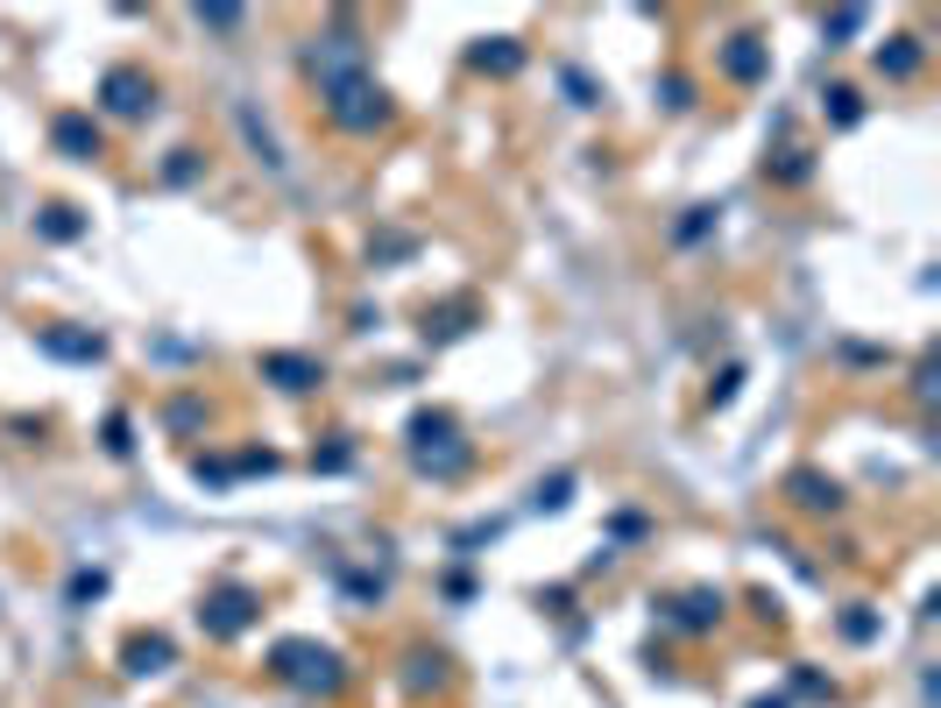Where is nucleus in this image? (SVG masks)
Wrapping results in <instances>:
<instances>
[{"instance_id":"f257e3e1","label":"nucleus","mask_w":941,"mask_h":708,"mask_svg":"<svg viewBox=\"0 0 941 708\" xmlns=\"http://www.w3.org/2000/svg\"><path fill=\"white\" fill-rule=\"evenodd\" d=\"M312 79L326 92V113H333L348 136H369V128L390 121V92L376 86L369 71V43L354 29H326L312 36Z\"/></svg>"},{"instance_id":"f03ea898","label":"nucleus","mask_w":941,"mask_h":708,"mask_svg":"<svg viewBox=\"0 0 941 708\" xmlns=\"http://www.w3.org/2000/svg\"><path fill=\"white\" fill-rule=\"evenodd\" d=\"M269 674H277L283 687H304V695H333L340 680V652L333 645H312V638H283L277 652H269Z\"/></svg>"},{"instance_id":"7ed1b4c3","label":"nucleus","mask_w":941,"mask_h":708,"mask_svg":"<svg viewBox=\"0 0 941 708\" xmlns=\"http://www.w3.org/2000/svg\"><path fill=\"white\" fill-rule=\"evenodd\" d=\"M411 461L426 475H460V468H468V439H460V426L447 411L411 418Z\"/></svg>"},{"instance_id":"20e7f679","label":"nucleus","mask_w":941,"mask_h":708,"mask_svg":"<svg viewBox=\"0 0 941 708\" xmlns=\"http://www.w3.org/2000/svg\"><path fill=\"white\" fill-rule=\"evenodd\" d=\"M256 588H241V581H227V588H213V596L199 602V624H206V638H241L248 624H256Z\"/></svg>"},{"instance_id":"39448f33","label":"nucleus","mask_w":941,"mask_h":708,"mask_svg":"<svg viewBox=\"0 0 941 708\" xmlns=\"http://www.w3.org/2000/svg\"><path fill=\"white\" fill-rule=\"evenodd\" d=\"M100 100H107V113H121V121H134V113H149V100H157V86H149L142 71H107Z\"/></svg>"},{"instance_id":"423d86ee","label":"nucleus","mask_w":941,"mask_h":708,"mask_svg":"<svg viewBox=\"0 0 941 708\" xmlns=\"http://www.w3.org/2000/svg\"><path fill=\"white\" fill-rule=\"evenodd\" d=\"M262 376H277L283 390H319V382H326V369L312 355H262Z\"/></svg>"},{"instance_id":"0eeeda50","label":"nucleus","mask_w":941,"mask_h":708,"mask_svg":"<svg viewBox=\"0 0 941 708\" xmlns=\"http://www.w3.org/2000/svg\"><path fill=\"white\" fill-rule=\"evenodd\" d=\"M722 71H729L737 86H758V79H764V43H758V36H729Z\"/></svg>"},{"instance_id":"6e6552de","label":"nucleus","mask_w":941,"mask_h":708,"mask_svg":"<svg viewBox=\"0 0 941 708\" xmlns=\"http://www.w3.org/2000/svg\"><path fill=\"white\" fill-rule=\"evenodd\" d=\"M672 624H680V630L722 624V596H715V588H694V596H680V602H672Z\"/></svg>"},{"instance_id":"1a4fd4ad","label":"nucleus","mask_w":941,"mask_h":708,"mask_svg":"<svg viewBox=\"0 0 941 708\" xmlns=\"http://www.w3.org/2000/svg\"><path fill=\"white\" fill-rule=\"evenodd\" d=\"M878 71H885V79H913L920 71V36H892V43L878 50Z\"/></svg>"},{"instance_id":"9d476101","label":"nucleus","mask_w":941,"mask_h":708,"mask_svg":"<svg viewBox=\"0 0 941 708\" xmlns=\"http://www.w3.org/2000/svg\"><path fill=\"white\" fill-rule=\"evenodd\" d=\"M57 149H71V157H100V128H92L86 113H64V121H57Z\"/></svg>"},{"instance_id":"9b49d317","label":"nucleus","mask_w":941,"mask_h":708,"mask_svg":"<svg viewBox=\"0 0 941 708\" xmlns=\"http://www.w3.org/2000/svg\"><path fill=\"white\" fill-rule=\"evenodd\" d=\"M170 659H178L170 638H128V674H163Z\"/></svg>"},{"instance_id":"f8f14e48","label":"nucleus","mask_w":941,"mask_h":708,"mask_svg":"<svg viewBox=\"0 0 941 708\" xmlns=\"http://www.w3.org/2000/svg\"><path fill=\"white\" fill-rule=\"evenodd\" d=\"M474 64H482V71H517V64H524V50H517L510 36H495V43H474Z\"/></svg>"},{"instance_id":"ddd939ff","label":"nucleus","mask_w":941,"mask_h":708,"mask_svg":"<svg viewBox=\"0 0 941 708\" xmlns=\"http://www.w3.org/2000/svg\"><path fill=\"white\" fill-rule=\"evenodd\" d=\"M793 496H800L807 510H835V503H842V489L821 482V475H793Z\"/></svg>"},{"instance_id":"4468645a","label":"nucleus","mask_w":941,"mask_h":708,"mask_svg":"<svg viewBox=\"0 0 941 708\" xmlns=\"http://www.w3.org/2000/svg\"><path fill=\"white\" fill-rule=\"evenodd\" d=\"M50 355H71V361H92L100 355V333H43Z\"/></svg>"},{"instance_id":"2eb2a0df","label":"nucleus","mask_w":941,"mask_h":708,"mask_svg":"<svg viewBox=\"0 0 941 708\" xmlns=\"http://www.w3.org/2000/svg\"><path fill=\"white\" fill-rule=\"evenodd\" d=\"M573 496V475H552V482H538V510H567Z\"/></svg>"},{"instance_id":"dca6fc26","label":"nucleus","mask_w":941,"mask_h":708,"mask_svg":"<svg viewBox=\"0 0 941 708\" xmlns=\"http://www.w3.org/2000/svg\"><path fill=\"white\" fill-rule=\"evenodd\" d=\"M43 235H50V241H71V235H79V220H71V206H50Z\"/></svg>"},{"instance_id":"f3484780","label":"nucleus","mask_w":941,"mask_h":708,"mask_svg":"<svg viewBox=\"0 0 941 708\" xmlns=\"http://www.w3.org/2000/svg\"><path fill=\"white\" fill-rule=\"evenodd\" d=\"M829 100H835V121H842V128H850V121H857V92H850V86H835V92H829Z\"/></svg>"},{"instance_id":"a211bd4d","label":"nucleus","mask_w":941,"mask_h":708,"mask_svg":"<svg viewBox=\"0 0 941 708\" xmlns=\"http://www.w3.org/2000/svg\"><path fill=\"white\" fill-rule=\"evenodd\" d=\"M199 22H213V29H234V22H241V8H199Z\"/></svg>"},{"instance_id":"6ab92c4d","label":"nucleus","mask_w":941,"mask_h":708,"mask_svg":"<svg viewBox=\"0 0 941 708\" xmlns=\"http://www.w3.org/2000/svg\"><path fill=\"white\" fill-rule=\"evenodd\" d=\"M758 708H779V701H758Z\"/></svg>"}]
</instances>
